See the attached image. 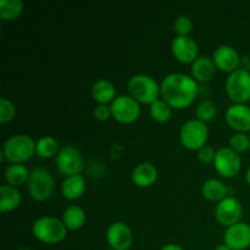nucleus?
Wrapping results in <instances>:
<instances>
[{"instance_id": "obj_1", "label": "nucleus", "mask_w": 250, "mask_h": 250, "mask_svg": "<svg viewBox=\"0 0 250 250\" xmlns=\"http://www.w3.org/2000/svg\"><path fill=\"white\" fill-rule=\"evenodd\" d=\"M161 97L173 109L190 106L198 94V82L185 73H171L160 84Z\"/></svg>"}, {"instance_id": "obj_14", "label": "nucleus", "mask_w": 250, "mask_h": 250, "mask_svg": "<svg viewBox=\"0 0 250 250\" xmlns=\"http://www.w3.org/2000/svg\"><path fill=\"white\" fill-rule=\"evenodd\" d=\"M224 242L232 250H246L250 247V225L238 222L227 227L224 236Z\"/></svg>"}, {"instance_id": "obj_29", "label": "nucleus", "mask_w": 250, "mask_h": 250, "mask_svg": "<svg viewBox=\"0 0 250 250\" xmlns=\"http://www.w3.org/2000/svg\"><path fill=\"white\" fill-rule=\"evenodd\" d=\"M229 148L236 153H246L250 149V139L247 133H234L229 138Z\"/></svg>"}, {"instance_id": "obj_28", "label": "nucleus", "mask_w": 250, "mask_h": 250, "mask_svg": "<svg viewBox=\"0 0 250 250\" xmlns=\"http://www.w3.org/2000/svg\"><path fill=\"white\" fill-rule=\"evenodd\" d=\"M217 115V106L214 102L211 100H204V102L199 103L195 109V116H197V120L199 121L207 122L212 121V120L216 117Z\"/></svg>"}, {"instance_id": "obj_27", "label": "nucleus", "mask_w": 250, "mask_h": 250, "mask_svg": "<svg viewBox=\"0 0 250 250\" xmlns=\"http://www.w3.org/2000/svg\"><path fill=\"white\" fill-rule=\"evenodd\" d=\"M150 116L159 124H166L172 117V107L164 99H158L150 105Z\"/></svg>"}, {"instance_id": "obj_3", "label": "nucleus", "mask_w": 250, "mask_h": 250, "mask_svg": "<svg viewBox=\"0 0 250 250\" xmlns=\"http://www.w3.org/2000/svg\"><path fill=\"white\" fill-rule=\"evenodd\" d=\"M127 88L128 95H131L139 104L151 105L159 99V95L161 94V87L155 78L144 73L132 76Z\"/></svg>"}, {"instance_id": "obj_37", "label": "nucleus", "mask_w": 250, "mask_h": 250, "mask_svg": "<svg viewBox=\"0 0 250 250\" xmlns=\"http://www.w3.org/2000/svg\"><path fill=\"white\" fill-rule=\"evenodd\" d=\"M106 250H114V249H111V248H110V249H106Z\"/></svg>"}, {"instance_id": "obj_13", "label": "nucleus", "mask_w": 250, "mask_h": 250, "mask_svg": "<svg viewBox=\"0 0 250 250\" xmlns=\"http://www.w3.org/2000/svg\"><path fill=\"white\" fill-rule=\"evenodd\" d=\"M171 51L176 60L182 63H193L199 58V48L192 37H175L171 43Z\"/></svg>"}, {"instance_id": "obj_25", "label": "nucleus", "mask_w": 250, "mask_h": 250, "mask_svg": "<svg viewBox=\"0 0 250 250\" xmlns=\"http://www.w3.org/2000/svg\"><path fill=\"white\" fill-rule=\"evenodd\" d=\"M59 143L54 137L43 136L36 142V154L39 158L48 159L56 156L59 153Z\"/></svg>"}, {"instance_id": "obj_21", "label": "nucleus", "mask_w": 250, "mask_h": 250, "mask_svg": "<svg viewBox=\"0 0 250 250\" xmlns=\"http://www.w3.org/2000/svg\"><path fill=\"white\" fill-rule=\"evenodd\" d=\"M21 193L16 187L5 185L0 187V210L2 212H10L16 210L21 204Z\"/></svg>"}, {"instance_id": "obj_6", "label": "nucleus", "mask_w": 250, "mask_h": 250, "mask_svg": "<svg viewBox=\"0 0 250 250\" xmlns=\"http://www.w3.org/2000/svg\"><path fill=\"white\" fill-rule=\"evenodd\" d=\"M208 139H209V128L207 124L199 120H189L181 127L180 141L188 150L198 151L207 146Z\"/></svg>"}, {"instance_id": "obj_15", "label": "nucleus", "mask_w": 250, "mask_h": 250, "mask_svg": "<svg viewBox=\"0 0 250 250\" xmlns=\"http://www.w3.org/2000/svg\"><path fill=\"white\" fill-rule=\"evenodd\" d=\"M212 60L217 70L227 73H232L238 70L239 62H241L238 51L231 45L217 46L212 55Z\"/></svg>"}, {"instance_id": "obj_5", "label": "nucleus", "mask_w": 250, "mask_h": 250, "mask_svg": "<svg viewBox=\"0 0 250 250\" xmlns=\"http://www.w3.org/2000/svg\"><path fill=\"white\" fill-rule=\"evenodd\" d=\"M27 189L34 200L45 202L55 190V180L46 168L36 167L29 173Z\"/></svg>"}, {"instance_id": "obj_16", "label": "nucleus", "mask_w": 250, "mask_h": 250, "mask_svg": "<svg viewBox=\"0 0 250 250\" xmlns=\"http://www.w3.org/2000/svg\"><path fill=\"white\" fill-rule=\"evenodd\" d=\"M227 125L237 133L250 131V107L247 104H232L226 111Z\"/></svg>"}, {"instance_id": "obj_34", "label": "nucleus", "mask_w": 250, "mask_h": 250, "mask_svg": "<svg viewBox=\"0 0 250 250\" xmlns=\"http://www.w3.org/2000/svg\"><path fill=\"white\" fill-rule=\"evenodd\" d=\"M161 250H185L182 248L181 246H178V244H175V243H170V244H166V246H164Z\"/></svg>"}, {"instance_id": "obj_26", "label": "nucleus", "mask_w": 250, "mask_h": 250, "mask_svg": "<svg viewBox=\"0 0 250 250\" xmlns=\"http://www.w3.org/2000/svg\"><path fill=\"white\" fill-rule=\"evenodd\" d=\"M23 2L21 0H0V17L4 21H12L22 14Z\"/></svg>"}, {"instance_id": "obj_36", "label": "nucleus", "mask_w": 250, "mask_h": 250, "mask_svg": "<svg viewBox=\"0 0 250 250\" xmlns=\"http://www.w3.org/2000/svg\"><path fill=\"white\" fill-rule=\"evenodd\" d=\"M246 181H247V183H248L249 187H250V166H249L248 171H247V173H246Z\"/></svg>"}, {"instance_id": "obj_8", "label": "nucleus", "mask_w": 250, "mask_h": 250, "mask_svg": "<svg viewBox=\"0 0 250 250\" xmlns=\"http://www.w3.org/2000/svg\"><path fill=\"white\" fill-rule=\"evenodd\" d=\"M111 115L120 124H133L141 116V104L131 95H117L116 99L110 104Z\"/></svg>"}, {"instance_id": "obj_18", "label": "nucleus", "mask_w": 250, "mask_h": 250, "mask_svg": "<svg viewBox=\"0 0 250 250\" xmlns=\"http://www.w3.org/2000/svg\"><path fill=\"white\" fill-rule=\"evenodd\" d=\"M192 77L197 82H209L216 73V66L214 60L209 56H199L192 63Z\"/></svg>"}, {"instance_id": "obj_2", "label": "nucleus", "mask_w": 250, "mask_h": 250, "mask_svg": "<svg viewBox=\"0 0 250 250\" xmlns=\"http://www.w3.org/2000/svg\"><path fill=\"white\" fill-rule=\"evenodd\" d=\"M36 154V142L27 134H14L2 146V156L10 164H23Z\"/></svg>"}, {"instance_id": "obj_31", "label": "nucleus", "mask_w": 250, "mask_h": 250, "mask_svg": "<svg viewBox=\"0 0 250 250\" xmlns=\"http://www.w3.org/2000/svg\"><path fill=\"white\" fill-rule=\"evenodd\" d=\"M16 115V107L14 103L9 100L7 98H1L0 99V122L2 125L12 121Z\"/></svg>"}, {"instance_id": "obj_38", "label": "nucleus", "mask_w": 250, "mask_h": 250, "mask_svg": "<svg viewBox=\"0 0 250 250\" xmlns=\"http://www.w3.org/2000/svg\"><path fill=\"white\" fill-rule=\"evenodd\" d=\"M249 150H250V149H249Z\"/></svg>"}, {"instance_id": "obj_19", "label": "nucleus", "mask_w": 250, "mask_h": 250, "mask_svg": "<svg viewBox=\"0 0 250 250\" xmlns=\"http://www.w3.org/2000/svg\"><path fill=\"white\" fill-rule=\"evenodd\" d=\"M85 178L82 175L65 177L61 183V194L67 200H77L85 192Z\"/></svg>"}, {"instance_id": "obj_30", "label": "nucleus", "mask_w": 250, "mask_h": 250, "mask_svg": "<svg viewBox=\"0 0 250 250\" xmlns=\"http://www.w3.org/2000/svg\"><path fill=\"white\" fill-rule=\"evenodd\" d=\"M193 29V21L189 16H178L173 22V31L177 33V37H188Z\"/></svg>"}, {"instance_id": "obj_22", "label": "nucleus", "mask_w": 250, "mask_h": 250, "mask_svg": "<svg viewBox=\"0 0 250 250\" xmlns=\"http://www.w3.org/2000/svg\"><path fill=\"white\" fill-rule=\"evenodd\" d=\"M202 194L209 202L220 203L227 198V187L222 181L211 178L204 182L202 187Z\"/></svg>"}, {"instance_id": "obj_23", "label": "nucleus", "mask_w": 250, "mask_h": 250, "mask_svg": "<svg viewBox=\"0 0 250 250\" xmlns=\"http://www.w3.org/2000/svg\"><path fill=\"white\" fill-rule=\"evenodd\" d=\"M29 171L23 164H10L5 170V181L12 187H19L23 183L28 182Z\"/></svg>"}, {"instance_id": "obj_7", "label": "nucleus", "mask_w": 250, "mask_h": 250, "mask_svg": "<svg viewBox=\"0 0 250 250\" xmlns=\"http://www.w3.org/2000/svg\"><path fill=\"white\" fill-rule=\"evenodd\" d=\"M226 93L233 104H246L250 100V72L238 68L226 80Z\"/></svg>"}, {"instance_id": "obj_35", "label": "nucleus", "mask_w": 250, "mask_h": 250, "mask_svg": "<svg viewBox=\"0 0 250 250\" xmlns=\"http://www.w3.org/2000/svg\"><path fill=\"white\" fill-rule=\"evenodd\" d=\"M215 250H232V249L224 243V244H220V246H217L216 248H215Z\"/></svg>"}, {"instance_id": "obj_4", "label": "nucleus", "mask_w": 250, "mask_h": 250, "mask_svg": "<svg viewBox=\"0 0 250 250\" xmlns=\"http://www.w3.org/2000/svg\"><path fill=\"white\" fill-rule=\"evenodd\" d=\"M32 233L37 241L45 244H56L63 241L67 229L62 220L53 216H43L37 219L32 225Z\"/></svg>"}, {"instance_id": "obj_32", "label": "nucleus", "mask_w": 250, "mask_h": 250, "mask_svg": "<svg viewBox=\"0 0 250 250\" xmlns=\"http://www.w3.org/2000/svg\"><path fill=\"white\" fill-rule=\"evenodd\" d=\"M215 156H216V151L212 146H205L202 149L197 151L198 160L202 164H211L215 161Z\"/></svg>"}, {"instance_id": "obj_10", "label": "nucleus", "mask_w": 250, "mask_h": 250, "mask_svg": "<svg viewBox=\"0 0 250 250\" xmlns=\"http://www.w3.org/2000/svg\"><path fill=\"white\" fill-rule=\"evenodd\" d=\"M214 166L216 172L225 178H233L242 168V159L238 153L229 146L221 148L216 151Z\"/></svg>"}, {"instance_id": "obj_17", "label": "nucleus", "mask_w": 250, "mask_h": 250, "mask_svg": "<svg viewBox=\"0 0 250 250\" xmlns=\"http://www.w3.org/2000/svg\"><path fill=\"white\" fill-rule=\"evenodd\" d=\"M158 180V170L150 163H142L132 171V181L139 188H149Z\"/></svg>"}, {"instance_id": "obj_11", "label": "nucleus", "mask_w": 250, "mask_h": 250, "mask_svg": "<svg viewBox=\"0 0 250 250\" xmlns=\"http://www.w3.org/2000/svg\"><path fill=\"white\" fill-rule=\"evenodd\" d=\"M243 215V207L241 202L234 197H227L220 203H217L215 208V217L217 222L225 227H231L233 225L241 222Z\"/></svg>"}, {"instance_id": "obj_20", "label": "nucleus", "mask_w": 250, "mask_h": 250, "mask_svg": "<svg viewBox=\"0 0 250 250\" xmlns=\"http://www.w3.org/2000/svg\"><path fill=\"white\" fill-rule=\"evenodd\" d=\"M92 95L99 105L111 104L116 99V88L107 80H99L92 88Z\"/></svg>"}, {"instance_id": "obj_9", "label": "nucleus", "mask_w": 250, "mask_h": 250, "mask_svg": "<svg viewBox=\"0 0 250 250\" xmlns=\"http://www.w3.org/2000/svg\"><path fill=\"white\" fill-rule=\"evenodd\" d=\"M83 166H84V161H83L82 155L75 146H66L59 150L56 155V167L61 175L66 177L81 175Z\"/></svg>"}, {"instance_id": "obj_24", "label": "nucleus", "mask_w": 250, "mask_h": 250, "mask_svg": "<svg viewBox=\"0 0 250 250\" xmlns=\"http://www.w3.org/2000/svg\"><path fill=\"white\" fill-rule=\"evenodd\" d=\"M62 222L68 231H77L84 225L85 222V212L80 207H68L63 211Z\"/></svg>"}, {"instance_id": "obj_33", "label": "nucleus", "mask_w": 250, "mask_h": 250, "mask_svg": "<svg viewBox=\"0 0 250 250\" xmlns=\"http://www.w3.org/2000/svg\"><path fill=\"white\" fill-rule=\"evenodd\" d=\"M93 115L98 121H106L110 117H112L111 109H110L109 105H98L93 111Z\"/></svg>"}, {"instance_id": "obj_12", "label": "nucleus", "mask_w": 250, "mask_h": 250, "mask_svg": "<svg viewBox=\"0 0 250 250\" xmlns=\"http://www.w3.org/2000/svg\"><path fill=\"white\" fill-rule=\"evenodd\" d=\"M106 241L114 250H128L133 244V232L125 222H114L106 229Z\"/></svg>"}]
</instances>
